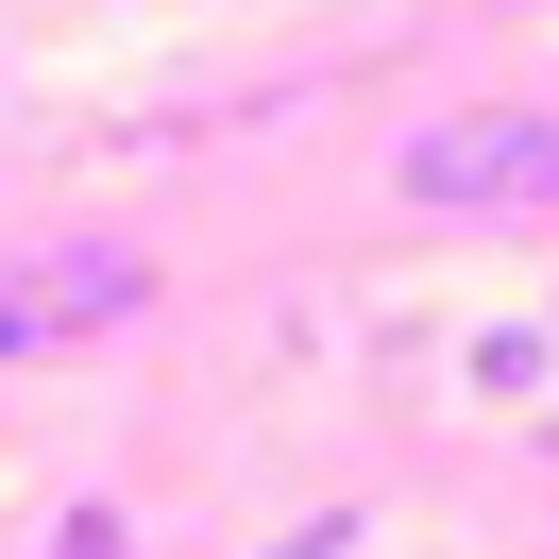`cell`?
Masks as SVG:
<instances>
[{"instance_id": "obj_6", "label": "cell", "mask_w": 559, "mask_h": 559, "mask_svg": "<svg viewBox=\"0 0 559 559\" xmlns=\"http://www.w3.org/2000/svg\"><path fill=\"white\" fill-rule=\"evenodd\" d=\"M356 543H373V525H340V509H322V525H288L272 559H356Z\"/></svg>"}, {"instance_id": "obj_2", "label": "cell", "mask_w": 559, "mask_h": 559, "mask_svg": "<svg viewBox=\"0 0 559 559\" xmlns=\"http://www.w3.org/2000/svg\"><path fill=\"white\" fill-rule=\"evenodd\" d=\"M35 306H51V340H69V322H136V306H153V254L85 238V254H51V272H35Z\"/></svg>"}, {"instance_id": "obj_3", "label": "cell", "mask_w": 559, "mask_h": 559, "mask_svg": "<svg viewBox=\"0 0 559 559\" xmlns=\"http://www.w3.org/2000/svg\"><path fill=\"white\" fill-rule=\"evenodd\" d=\"M543 356H559L543 322H491V340H475V390H543Z\"/></svg>"}, {"instance_id": "obj_5", "label": "cell", "mask_w": 559, "mask_h": 559, "mask_svg": "<svg viewBox=\"0 0 559 559\" xmlns=\"http://www.w3.org/2000/svg\"><path fill=\"white\" fill-rule=\"evenodd\" d=\"M35 340H51V306H35V288H0V373H17Z\"/></svg>"}, {"instance_id": "obj_1", "label": "cell", "mask_w": 559, "mask_h": 559, "mask_svg": "<svg viewBox=\"0 0 559 559\" xmlns=\"http://www.w3.org/2000/svg\"><path fill=\"white\" fill-rule=\"evenodd\" d=\"M390 204H424V221H525V204H559V119L543 103L424 119V136H390Z\"/></svg>"}, {"instance_id": "obj_4", "label": "cell", "mask_w": 559, "mask_h": 559, "mask_svg": "<svg viewBox=\"0 0 559 559\" xmlns=\"http://www.w3.org/2000/svg\"><path fill=\"white\" fill-rule=\"evenodd\" d=\"M51 559H136V525H119V509H69V525H51Z\"/></svg>"}]
</instances>
